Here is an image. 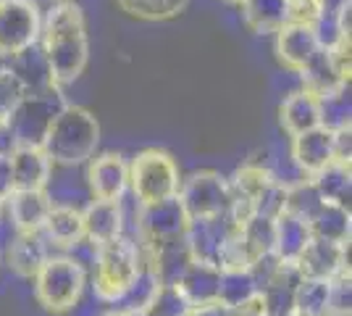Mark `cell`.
Instances as JSON below:
<instances>
[{"label": "cell", "instance_id": "6da1fadb", "mask_svg": "<svg viewBox=\"0 0 352 316\" xmlns=\"http://www.w3.org/2000/svg\"><path fill=\"white\" fill-rule=\"evenodd\" d=\"M40 45L50 63V74L56 85H72L89 61V40L85 14L74 0H58L45 19L40 30Z\"/></svg>", "mask_w": 352, "mask_h": 316}, {"label": "cell", "instance_id": "7a4b0ae2", "mask_svg": "<svg viewBox=\"0 0 352 316\" xmlns=\"http://www.w3.org/2000/svg\"><path fill=\"white\" fill-rule=\"evenodd\" d=\"M100 143V124L95 114L82 105H63L53 119L43 153L53 166H79L87 164Z\"/></svg>", "mask_w": 352, "mask_h": 316}, {"label": "cell", "instance_id": "3957f363", "mask_svg": "<svg viewBox=\"0 0 352 316\" xmlns=\"http://www.w3.org/2000/svg\"><path fill=\"white\" fill-rule=\"evenodd\" d=\"M140 271H142V253L137 242L124 235L113 242H105L98 248L92 264V295L103 306L113 308L132 287Z\"/></svg>", "mask_w": 352, "mask_h": 316}, {"label": "cell", "instance_id": "277c9868", "mask_svg": "<svg viewBox=\"0 0 352 316\" xmlns=\"http://www.w3.org/2000/svg\"><path fill=\"white\" fill-rule=\"evenodd\" d=\"M34 301L43 306L45 314L63 316L72 314V308L85 298L87 290V271L66 253H53L45 261V266L32 280Z\"/></svg>", "mask_w": 352, "mask_h": 316}, {"label": "cell", "instance_id": "5b68a950", "mask_svg": "<svg viewBox=\"0 0 352 316\" xmlns=\"http://www.w3.org/2000/svg\"><path fill=\"white\" fill-rule=\"evenodd\" d=\"M179 185H182V177L171 153L147 148L137 153L129 164V190H132V200L140 206H153V203L176 198Z\"/></svg>", "mask_w": 352, "mask_h": 316}, {"label": "cell", "instance_id": "8992f818", "mask_svg": "<svg viewBox=\"0 0 352 316\" xmlns=\"http://www.w3.org/2000/svg\"><path fill=\"white\" fill-rule=\"evenodd\" d=\"M63 105L66 101L58 87L40 92V95H24L8 116V127L16 137V145L19 148H43L47 129Z\"/></svg>", "mask_w": 352, "mask_h": 316}, {"label": "cell", "instance_id": "52a82bcc", "mask_svg": "<svg viewBox=\"0 0 352 316\" xmlns=\"http://www.w3.org/2000/svg\"><path fill=\"white\" fill-rule=\"evenodd\" d=\"M176 200L182 203V209H184L190 222L229 213V206H232L229 180L221 177L219 171H210V169L195 171L187 180H182Z\"/></svg>", "mask_w": 352, "mask_h": 316}, {"label": "cell", "instance_id": "ba28073f", "mask_svg": "<svg viewBox=\"0 0 352 316\" xmlns=\"http://www.w3.org/2000/svg\"><path fill=\"white\" fill-rule=\"evenodd\" d=\"M187 224L190 219L182 209V203L176 198H168L153 206H140L134 235L129 240H134L137 245H161V242L182 240Z\"/></svg>", "mask_w": 352, "mask_h": 316}, {"label": "cell", "instance_id": "9c48e42d", "mask_svg": "<svg viewBox=\"0 0 352 316\" xmlns=\"http://www.w3.org/2000/svg\"><path fill=\"white\" fill-rule=\"evenodd\" d=\"M40 11L24 0H0V59H11L19 50L40 40Z\"/></svg>", "mask_w": 352, "mask_h": 316}, {"label": "cell", "instance_id": "30bf717a", "mask_svg": "<svg viewBox=\"0 0 352 316\" xmlns=\"http://www.w3.org/2000/svg\"><path fill=\"white\" fill-rule=\"evenodd\" d=\"M236 232V224L232 222L229 213H221L213 219H197L187 224L184 232V242L187 251L195 264H210L219 266L221 253L226 248V242L232 240V235Z\"/></svg>", "mask_w": 352, "mask_h": 316}, {"label": "cell", "instance_id": "8fae6325", "mask_svg": "<svg viewBox=\"0 0 352 316\" xmlns=\"http://www.w3.org/2000/svg\"><path fill=\"white\" fill-rule=\"evenodd\" d=\"M271 180L274 171L261 164H245L234 171V177L229 180V193H232L229 216L236 227H242L255 216V203Z\"/></svg>", "mask_w": 352, "mask_h": 316}, {"label": "cell", "instance_id": "7c38bea8", "mask_svg": "<svg viewBox=\"0 0 352 316\" xmlns=\"http://www.w3.org/2000/svg\"><path fill=\"white\" fill-rule=\"evenodd\" d=\"M87 187L95 200H124L129 190V164L121 153H103L87 161Z\"/></svg>", "mask_w": 352, "mask_h": 316}, {"label": "cell", "instance_id": "4fadbf2b", "mask_svg": "<svg viewBox=\"0 0 352 316\" xmlns=\"http://www.w3.org/2000/svg\"><path fill=\"white\" fill-rule=\"evenodd\" d=\"M3 69L16 79V85L21 87L24 95H40V92H47L53 87H58L53 82V74H50V63L45 59V50L40 45V40L34 45L19 50L16 56L3 61Z\"/></svg>", "mask_w": 352, "mask_h": 316}, {"label": "cell", "instance_id": "5bb4252c", "mask_svg": "<svg viewBox=\"0 0 352 316\" xmlns=\"http://www.w3.org/2000/svg\"><path fill=\"white\" fill-rule=\"evenodd\" d=\"M294 264L302 277L331 282L334 277L350 271V242L337 245L326 240H310Z\"/></svg>", "mask_w": 352, "mask_h": 316}, {"label": "cell", "instance_id": "9a60e30c", "mask_svg": "<svg viewBox=\"0 0 352 316\" xmlns=\"http://www.w3.org/2000/svg\"><path fill=\"white\" fill-rule=\"evenodd\" d=\"M53 245L47 242L43 232H16L11 245L6 248L3 261L6 266L21 280H34V274L43 269L45 261L53 256Z\"/></svg>", "mask_w": 352, "mask_h": 316}, {"label": "cell", "instance_id": "2e32d148", "mask_svg": "<svg viewBox=\"0 0 352 316\" xmlns=\"http://www.w3.org/2000/svg\"><path fill=\"white\" fill-rule=\"evenodd\" d=\"M85 240L100 248L124 235V200H89L82 209Z\"/></svg>", "mask_w": 352, "mask_h": 316}, {"label": "cell", "instance_id": "e0dca14e", "mask_svg": "<svg viewBox=\"0 0 352 316\" xmlns=\"http://www.w3.org/2000/svg\"><path fill=\"white\" fill-rule=\"evenodd\" d=\"M331 161H337L334 158V132L316 127L310 132L292 137V164L300 171V177H313Z\"/></svg>", "mask_w": 352, "mask_h": 316}, {"label": "cell", "instance_id": "ac0fdd59", "mask_svg": "<svg viewBox=\"0 0 352 316\" xmlns=\"http://www.w3.org/2000/svg\"><path fill=\"white\" fill-rule=\"evenodd\" d=\"M318 37L313 24H302V21H287L279 32H276V59L284 69L289 72H300L308 63L316 50H318Z\"/></svg>", "mask_w": 352, "mask_h": 316}, {"label": "cell", "instance_id": "d6986e66", "mask_svg": "<svg viewBox=\"0 0 352 316\" xmlns=\"http://www.w3.org/2000/svg\"><path fill=\"white\" fill-rule=\"evenodd\" d=\"M3 209L16 232H43L45 219L53 209V198L47 190H14Z\"/></svg>", "mask_w": 352, "mask_h": 316}, {"label": "cell", "instance_id": "ffe728a7", "mask_svg": "<svg viewBox=\"0 0 352 316\" xmlns=\"http://www.w3.org/2000/svg\"><path fill=\"white\" fill-rule=\"evenodd\" d=\"M179 295L187 301L190 308L197 306H216L219 303V287H221V269L210 264H195L192 261L187 271L176 280Z\"/></svg>", "mask_w": 352, "mask_h": 316}, {"label": "cell", "instance_id": "44dd1931", "mask_svg": "<svg viewBox=\"0 0 352 316\" xmlns=\"http://www.w3.org/2000/svg\"><path fill=\"white\" fill-rule=\"evenodd\" d=\"M43 235L53 245L56 253H66L72 245L85 240V227H82V209L74 203H53L43 227Z\"/></svg>", "mask_w": 352, "mask_h": 316}, {"label": "cell", "instance_id": "7402d4cb", "mask_svg": "<svg viewBox=\"0 0 352 316\" xmlns=\"http://www.w3.org/2000/svg\"><path fill=\"white\" fill-rule=\"evenodd\" d=\"M279 121L289 137H297L302 132L321 127V101H318V95H313L308 90L289 92L284 98V103L279 105Z\"/></svg>", "mask_w": 352, "mask_h": 316}, {"label": "cell", "instance_id": "603a6c76", "mask_svg": "<svg viewBox=\"0 0 352 316\" xmlns=\"http://www.w3.org/2000/svg\"><path fill=\"white\" fill-rule=\"evenodd\" d=\"M14 190H47L53 164L47 161L43 148H16L8 156Z\"/></svg>", "mask_w": 352, "mask_h": 316}, {"label": "cell", "instance_id": "cb8c5ba5", "mask_svg": "<svg viewBox=\"0 0 352 316\" xmlns=\"http://www.w3.org/2000/svg\"><path fill=\"white\" fill-rule=\"evenodd\" d=\"M300 282H302V274L297 269V264L284 261L276 277L258 293L263 301L265 316H294V295Z\"/></svg>", "mask_w": 352, "mask_h": 316}, {"label": "cell", "instance_id": "d4e9b609", "mask_svg": "<svg viewBox=\"0 0 352 316\" xmlns=\"http://www.w3.org/2000/svg\"><path fill=\"white\" fill-rule=\"evenodd\" d=\"M297 74L302 76V90L313 92V95H318V98L334 92L339 85H350V82L342 76V72H339L334 53L326 50V48H318L316 56H313Z\"/></svg>", "mask_w": 352, "mask_h": 316}, {"label": "cell", "instance_id": "484cf974", "mask_svg": "<svg viewBox=\"0 0 352 316\" xmlns=\"http://www.w3.org/2000/svg\"><path fill=\"white\" fill-rule=\"evenodd\" d=\"M242 21L255 34H276L289 21V0H242Z\"/></svg>", "mask_w": 352, "mask_h": 316}, {"label": "cell", "instance_id": "4316f807", "mask_svg": "<svg viewBox=\"0 0 352 316\" xmlns=\"http://www.w3.org/2000/svg\"><path fill=\"white\" fill-rule=\"evenodd\" d=\"M310 240L313 238H310L308 222L297 219V216L287 213V211L274 219V256L279 258V261L294 264Z\"/></svg>", "mask_w": 352, "mask_h": 316}, {"label": "cell", "instance_id": "83f0119b", "mask_svg": "<svg viewBox=\"0 0 352 316\" xmlns=\"http://www.w3.org/2000/svg\"><path fill=\"white\" fill-rule=\"evenodd\" d=\"M310 238L313 240H326L344 245L350 242L352 232V216L350 206H337V203H323L321 209L313 213V219L308 222Z\"/></svg>", "mask_w": 352, "mask_h": 316}, {"label": "cell", "instance_id": "f1b7e54d", "mask_svg": "<svg viewBox=\"0 0 352 316\" xmlns=\"http://www.w3.org/2000/svg\"><path fill=\"white\" fill-rule=\"evenodd\" d=\"M323 203H337V206H350V193H352V169L350 161H331L323 166L318 174L308 177Z\"/></svg>", "mask_w": 352, "mask_h": 316}, {"label": "cell", "instance_id": "f546056e", "mask_svg": "<svg viewBox=\"0 0 352 316\" xmlns=\"http://www.w3.org/2000/svg\"><path fill=\"white\" fill-rule=\"evenodd\" d=\"M236 238L242 242L245 253L250 258V266L258 261V258L274 253V222L263 219V216H252L250 222L236 229Z\"/></svg>", "mask_w": 352, "mask_h": 316}, {"label": "cell", "instance_id": "4dcf8cb0", "mask_svg": "<svg viewBox=\"0 0 352 316\" xmlns=\"http://www.w3.org/2000/svg\"><path fill=\"white\" fill-rule=\"evenodd\" d=\"M329 303H331V282L302 277L294 295V316H329Z\"/></svg>", "mask_w": 352, "mask_h": 316}, {"label": "cell", "instance_id": "1f68e13d", "mask_svg": "<svg viewBox=\"0 0 352 316\" xmlns=\"http://www.w3.org/2000/svg\"><path fill=\"white\" fill-rule=\"evenodd\" d=\"M321 101V127L329 132H339L352 127V98L350 85H339L334 92L318 98Z\"/></svg>", "mask_w": 352, "mask_h": 316}, {"label": "cell", "instance_id": "d6a6232c", "mask_svg": "<svg viewBox=\"0 0 352 316\" xmlns=\"http://www.w3.org/2000/svg\"><path fill=\"white\" fill-rule=\"evenodd\" d=\"M255 295H258V287L252 282L250 271H221L219 306H223L226 311L252 301Z\"/></svg>", "mask_w": 352, "mask_h": 316}, {"label": "cell", "instance_id": "836d02e7", "mask_svg": "<svg viewBox=\"0 0 352 316\" xmlns=\"http://www.w3.org/2000/svg\"><path fill=\"white\" fill-rule=\"evenodd\" d=\"M158 290H161V282H158V277H155L153 271L147 269V266H142V271L137 274V280L132 282V287L124 293V298H121V301H118L113 308L145 314L147 308H150V303L155 301Z\"/></svg>", "mask_w": 352, "mask_h": 316}, {"label": "cell", "instance_id": "e575fe53", "mask_svg": "<svg viewBox=\"0 0 352 316\" xmlns=\"http://www.w3.org/2000/svg\"><path fill=\"white\" fill-rule=\"evenodd\" d=\"M190 0H116L121 11L137 16L142 21H166L174 19L187 8Z\"/></svg>", "mask_w": 352, "mask_h": 316}, {"label": "cell", "instance_id": "d590c367", "mask_svg": "<svg viewBox=\"0 0 352 316\" xmlns=\"http://www.w3.org/2000/svg\"><path fill=\"white\" fill-rule=\"evenodd\" d=\"M321 206H323L321 196H318L316 185L308 177H300L297 182L287 185V206H284L287 213H292V216L302 219V222H310L313 213L321 209Z\"/></svg>", "mask_w": 352, "mask_h": 316}, {"label": "cell", "instance_id": "8d00e7d4", "mask_svg": "<svg viewBox=\"0 0 352 316\" xmlns=\"http://www.w3.org/2000/svg\"><path fill=\"white\" fill-rule=\"evenodd\" d=\"M284 206H287V185L274 174V180L268 182V187H265L261 198H258V203H255V216H263V219H276L284 213Z\"/></svg>", "mask_w": 352, "mask_h": 316}, {"label": "cell", "instance_id": "74e56055", "mask_svg": "<svg viewBox=\"0 0 352 316\" xmlns=\"http://www.w3.org/2000/svg\"><path fill=\"white\" fill-rule=\"evenodd\" d=\"M190 306L187 301L179 295V290L174 285H161L155 301L150 303V308L145 311V316H182Z\"/></svg>", "mask_w": 352, "mask_h": 316}, {"label": "cell", "instance_id": "f35d334b", "mask_svg": "<svg viewBox=\"0 0 352 316\" xmlns=\"http://www.w3.org/2000/svg\"><path fill=\"white\" fill-rule=\"evenodd\" d=\"M350 271L339 274L331 280V303H329V316H350L352 314V285Z\"/></svg>", "mask_w": 352, "mask_h": 316}, {"label": "cell", "instance_id": "ab89813d", "mask_svg": "<svg viewBox=\"0 0 352 316\" xmlns=\"http://www.w3.org/2000/svg\"><path fill=\"white\" fill-rule=\"evenodd\" d=\"M21 98H24V92L16 85V79L6 69H0V121H8L11 111L19 105Z\"/></svg>", "mask_w": 352, "mask_h": 316}, {"label": "cell", "instance_id": "60d3db41", "mask_svg": "<svg viewBox=\"0 0 352 316\" xmlns=\"http://www.w3.org/2000/svg\"><path fill=\"white\" fill-rule=\"evenodd\" d=\"M352 156V127L334 132V158L337 161H350Z\"/></svg>", "mask_w": 352, "mask_h": 316}, {"label": "cell", "instance_id": "b9f144b4", "mask_svg": "<svg viewBox=\"0 0 352 316\" xmlns=\"http://www.w3.org/2000/svg\"><path fill=\"white\" fill-rule=\"evenodd\" d=\"M11 193H14V180H11V164H8V158H3V156H0V203H6Z\"/></svg>", "mask_w": 352, "mask_h": 316}, {"label": "cell", "instance_id": "7bdbcfd3", "mask_svg": "<svg viewBox=\"0 0 352 316\" xmlns=\"http://www.w3.org/2000/svg\"><path fill=\"white\" fill-rule=\"evenodd\" d=\"M16 148H19V145H16V137H14V132H11V127H8V121H0V156L8 158Z\"/></svg>", "mask_w": 352, "mask_h": 316}, {"label": "cell", "instance_id": "ee69618b", "mask_svg": "<svg viewBox=\"0 0 352 316\" xmlns=\"http://www.w3.org/2000/svg\"><path fill=\"white\" fill-rule=\"evenodd\" d=\"M182 316H226V308L223 306H197V308H187Z\"/></svg>", "mask_w": 352, "mask_h": 316}, {"label": "cell", "instance_id": "f6af8a7d", "mask_svg": "<svg viewBox=\"0 0 352 316\" xmlns=\"http://www.w3.org/2000/svg\"><path fill=\"white\" fill-rule=\"evenodd\" d=\"M103 316H145V314H137V311H121V308H108V311H103Z\"/></svg>", "mask_w": 352, "mask_h": 316}, {"label": "cell", "instance_id": "bcb514c9", "mask_svg": "<svg viewBox=\"0 0 352 316\" xmlns=\"http://www.w3.org/2000/svg\"><path fill=\"white\" fill-rule=\"evenodd\" d=\"M223 3H229V6H239L242 0H223Z\"/></svg>", "mask_w": 352, "mask_h": 316}, {"label": "cell", "instance_id": "7dc6e473", "mask_svg": "<svg viewBox=\"0 0 352 316\" xmlns=\"http://www.w3.org/2000/svg\"><path fill=\"white\" fill-rule=\"evenodd\" d=\"M289 3H302V0H289Z\"/></svg>", "mask_w": 352, "mask_h": 316}, {"label": "cell", "instance_id": "c3c4849f", "mask_svg": "<svg viewBox=\"0 0 352 316\" xmlns=\"http://www.w3.org/2000/svg\"><path fill=\"white\" fill-rule=\"evenodd\" d=\"M0 69H3V59H0Z\"/></svg>", "mask_w": 352, "mask_h": 316}]
</instances>
